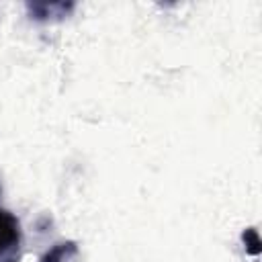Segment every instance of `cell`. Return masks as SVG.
Instances as JSON below:
<instances>
[{
	"label": "cell",
	"mask_w": 262,
	"mask_h": 262,
	"mask_svg": "<svg viewBox=\"0 0 262 262\" xmlns=\"http://www.w3.org/2000/svg\"><path fill=\"white\" fill-rule=\"evenodd\" d=\"M18 242H20V223H18V219L10 211L0 209V256L18 248Z\"/></svg>",
	"instance_id": "1"
},
{
	"label": "cell",
	"mask_w": 262,
	"mask_h": 262,
	"mask_svg": "<svg viewBox=\"0 0 262 262\" xmlns=\"http://www.w3.org/2000/svg\"><path fill=\"white\" fill-rule=\"evenodd\" d=\"M27 10L35 20L63 18L74 10V2H27Z\"/></svg>",
	"instance_id": "2"
},
{
	"label": "cell",
	"mask_w": 262,
	"mask_h": 262,
	"mask_svg": "<svg viewBox=\"0 0 262 262\" xmlns=\"http://www.w3.org/2000/svg\"><path fill=\"white\" fill-rule=\"evenodd\" d=\"M78 254V246L74 242H59L53 248H49L39 262H68L72 256Z\"/></svg>",
	"instance_id": "3"
},
{
	"label": "cell",
	"mask_w": 262,
	"mask_h": 262,
	"mask_svg": "<svg viewBox=\"0 0 262 262\" xmlns=\"http://www.w3.org/2000/svg\"><path fill=\"white\" fill-rule=\"evenodd\" d=\"M242 239H244V244H246V252H248V254H252V256H258V254H260L262 242H260L256 229H252V227L246 229V231L242 233Z\"/></svg>",
	"instance_id": "4"
},
{
	"label": "cell",
	"mask_w": 262,
	"mask_h": 262,
	"mask_svg": "<svg viewBox=\"0 0 262 262\" xmlns=\"http://www.w3.org/2000/svg\"><path fill=\"white\" fill-rule=\"evenodd\" d=\"M0 192H2V188H0Z\"/></svg>",
	"instance_id": "5"
}]
</instances>
